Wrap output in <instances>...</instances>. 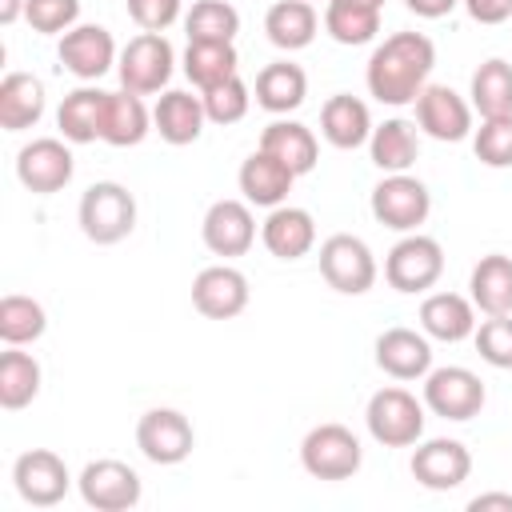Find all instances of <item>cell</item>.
<instances>
[{
	"mask_svg": "<svg viewBox=\"0 0 512 512\" xmlns=\"http://www.w3.org/2000/svg\"><path fill=\"white\" fill-rule=\"evenodd\" d=\"M432 68H436V44L424 32H392L384 44L372 48L364 84L380 104L404 108L416 104V96L428 88Z\"/></svg>",
	"mask_w": 512,
	"mask_h": 512,
	"instance_id": "1",
	"label": "cell"
},
{
	"mask_svg": "<svg viewBox=\"0 0 512 512\" xmlns=\"http://www.w3.org/2000/svg\"><path fill=\"white\" fill-rule=\"evenodd\" d=\"M80 232L92 244H120L136 228V196L116 180H96L80 196Z\"/></svg>",
	"mask_w": 512,
	"mask_h": 512,
	"instance_id": "2",
	"label": "cell"
},
{
	"mask_svg": "<svg viewBox=\"0 0 512 512\" xmlns=\"http://www.w3.org/2000/svg\"><path fill=\"white\" fill-rule=\"evenodd\" d=\"M444 276V248L436 236H424V232H404L388 256H384V280L404 292V296H416V292H428L436 280Z\"/></svg>",
	"mask_w": 512,
	"mask_h": 512,
	"instance_id": "3",
	"label": "cell"
},
{
	"mask_svg": "<svg viewBox=\"0 0 512 512\" xmlns=\"http://www.w3.org/2000/svg\"><path fill=\"white\" fill-rule=\"evenodd\" d=\"M364 424L384 448H412L424 436V404L408 388H380L364 408Z\"/></svg>",
	"mask_w": 512,
	"mask_h": 512,
	"instance_id": "4",
	"label": "cell"
},
{
	"mask_svg": "<svg viewBox=\"0 0 512 512\" xmlns=\"http://www.w3.org/2000/svg\"><path fill=\"white\" fill-rule=\"evenodd\" d=\"M300 464L316 480H348L364 464V448L352 428L344 424H316L300 440Z\"/></svg>",
	"mask_w": 512,
	"mask_h": 512,
	"instance_id": "5",
	"label": "cell"
},
{
	"mask_svg": "<svg viewBox=\"0 0 512 512\" xmlns=\"http://www.w3.org/2000/svg\"><path fill=\"white\" fill-rule=\"evenodd\" d=\"M172 64H176V52L164 40V32H140L120 48L116 76H120V88L136 96H152L172 80Z\"/></svg>",
	"mask_w": 512,
	"mask_h": 512,
	"instance_id": "6",
	"label": "cell"
},
{
	"mask_svg": "<svg viewBox=\"0 0 512 512\" xmlns=\"http://www.w3.org/2000/svg\"><path fill=\"white\" fill-rule=\"evenodd\" d=\"M372 216L392 232H416L432 212V192L424 180L408 172H384V180L372 188Z\"/></svg>",
	"mask_w": 512,
	"mask_h": 512,
	"instance_id": "7",
	"label": "cell"
},
{
	"mask_svg": "<svg viewBox=\"0 0 512 512\" xmlns=\"http://www.w3.org/2000/svg\"><path fill=\"white\" fill-rule=\"evenodd\" d=\"M320 276L340 296H364L376 284V256L360 236L336 232L320 244Z\"/></svg>",
	"mask_w": 512,
	"mask_h": 512,
	"instance_id": "8",
	"label": "cell"
},
{
	"mask_svg": "<svg viewBox=\"0 0 512 512\" xmlns=\"http://www.w3.org/2000/svg\"><path fill=\"white\" fill-rule=\"evenodd\" d=\"M484 400H488L484 380L472 368L444 364L424 376V408L436 412L440 420H472V416H480Z\"/></svg>",
	"mask_w": 512,
	"mask_h": 512,
	"instance_id": "9",
	"label": "cell"
},
{
	"mask_svg": "<svg viewBox=\"0 0 512 512\" xmlns=\"http://www.w3.org/2000/svg\"><path fill=\"white\" fill-rule=\"evenodd\" d=\"M76 488H80V500L96 512H128L140 504V492H144L136 468L112 456L84 464V472L76 476Z\"/></svg>",
	"mask_w": 512,
	"mask_h": 512,
	"instance_id": "10",
	"label": "cell"
},
{
	"mask_svg": "<svg viewBox=\"0 0 512 512\" xmlns=\"http://www.w3.org/2000/svg\"><path fill=\"white\" fill-rule=\"evenodd\" d=\"M136 448L152 464H164V468L168 464H180L196 448L192 420L180 408H148L140 416V424H136Z\"/></svg>",
	"mask_w": 512,
	"mask_h": 512,
	"instance_id": "11",
	"label": "cell"
},
{
	"mask_svg": "<svg viewBox=\"0 0 512 512\" xmlns=\"http://www.w3.org/2000/svg\"><path fill=\"white\" fill-rule=\"evenodd\" d=\"M12 484H16V492H20L24 504H32V508H52V504H60V500L68 496L72 472H68V464H64L52 448H32V452L16 456V464H12Z\"/></svg>",
	"mask_w": 512,
	"mask_h": 512,
	"instance_id": "12",
	"label": "cell"
},
{
	"mask_svg": "<svg viewBox=\"0 0 512 512\" xmlns=\"http://www.w3.org/2000/svg\"><path fill=\"white\" fill-rule=\"evenodd\" d=\"M72 172H76V160H72L68 144L56 140V136L28 140V144L16 152V176H20V184H24L28 192H36V196H52V192L68 188Z\"/></svg>",
	"mask_w": 512,
	"mask_h": 512,
	"instance_id": "13",
	"label": "cell"
},
{
	"mask_svg": "<svg viewBox=\"0 0 512 512\" xmlns=\"http://www.w3.org/2000/svg\"><path fill=\"white\" fill-rule=\"evenodd\" d=\"M56 56H60V64H64L76 80H84V84L100 80V76H104L108 68H116V60H120L116 40H112V32H108L104 24H76V28H68V32L60 36V44H56Z\"/></svg>",
	"mask_w": 512,
	"mask_h": 512,
	"instance_id": "14",
	"label": "cell"
},
{
	"mask_svg": "<svg viewBox=\"0 0 512 512\" xmlns=\"http://www.w3.org/2000/svg\"><path fill=\"white\" fill-rule=\"evenodd\" d=\"M192 308L208 320H232L248 308V276L232 264H208L192 280Z\"/></svg>",
	"mask_w": 512,
	"mask_h": 512,
	"instance_id": "15",
	"label": "cell"
},
{
	"mask_svg": "<svg viewBox=\"0 0 512 512\" xmlns=\"http://www.w3.org/2000/svg\"><path fill=\"white\" fill-rule=\"evenodd\" d=\"M468 472H472V452L460 440L436 436V440L416 444V452H412V476L428 492H452L468 480Z\"/></svg>",
	"mask_w": 512,
	"mask_h": 512,
	"instance_id": "16",
	"label": "cell"
},
{
	"mask_svg": "<svg viewBox=\"0 0 512 512\" xmlns=\"http://www.w3.org/2000/svg\"><path fill=\"white\" fill-rule=\"evenodd\" d=\"M416 124L432 140L456 144V140H464L472 132V104L448 84H428L416 96Z\"/></svg>",
	"mask_w": 512,
	"mask_h": 512,
	"instance_id": "17",
	"label": "cell"
},
{
	"mask_svg": "<svg viewBox=\"0 0 512 512\" xmlns=\"http://www.w3.org/2000/svg\"><path fill=\"white\" fill-rule=\"evenodd\" d=\"M200 236L208 244L212 256H244L256 240V216H252V204L248 200H216L208 212H204V224H200Z\"/></svg>",
	"mask_w": 512,
	"mask_h": 512,
	"instance_id": "18",
	"label": "cell"
},
{
	"mask_svg": "<svg viewBox=\"0 0 512 512\" xmlns=\"http://www.w3.org/2000/svg\"><path fill=\"white\" fill-rule=\"evenodd\" d=\"M376 368L392 380H424L432 372V344L416 328H384L376 336Z\"/></svg>",
	"mask_w": 512,
	"mask_h": 512,
	"instance_id": "19",
	"label": "cell"
},
{
	"mask_svg": "<svg viewBox=\"0 0 512 512\" xmlns=\"http://www.w3.org/2000/svg\"><path fill=\"white\" fill-rule=\"evenodd\" d=\"M208 124V112H204V100L184 92V88H168L156 108H152V128L160 132L164 144L172 148H184V144H196L200 132Z\"/></svg>",
	"mask_w": 512,
	"mask_h": 512,
	"instance_id": "20",
	"label": "cell"
},
{
	"mask_svg": "<svg viewBox=\"0 0 512 512\" xmlns=\"http://www.w3.org/2000/svg\"><path fill=\"white\" fill-rule=\"evenodd\" d=\"M236 180H240V192H244L248 204H256V208H280V204H288V192L296 184V172L284 160H276L272 152L256 148L240 164V176Z\"/></svg>",
	"mask_w": 512,
	"mask_h": 512,
	"instance_id": "21",
	"label": "cell"
},
{
	"mask_svg": "<svg viewBox=\"0 0 512 512\" xmlns=\"http://www.w3.org/2000/svg\"><path fill=\"white\" fill-rule=\"evenodd\" d=\"M260 240L276 260H300L316 244V220L308 208H296V204L268 208V220L260 224Z\"/></svg>",
	"mask_w": 512,
	"mask_h": 512,
	"instance_id": "22",
	"label": "cell"
},
{
	"mask_svg": "<svg viewBox=\"0 0 512 512\" xmlns=\"http://www.w3.org/2000/svg\"><path fill=\"white\" fill-rule=\"evenodd\" d=\"M420 328L432 340L444 344H460L476 332V304L460 292H432L420 304Z\"/></svg>",
	"mask_w": 512,
	"mask_h": 512,
	"instance_id": "23",
	"label": "cell"
},
{
	"mask_svg": "<svg viewBox=\"0 0 512 512\" xmlns=\"http://www.w3.org/2000/svg\"><path fill=\"white\" fill-rule=\"evenodd\" d=\"M372 128H376L372 124V112H368V104L360 96L336 92L320 108V132H324V140L332 148H344V152L348 148H360V144H368Z\"/></svg>",
	"mask_w": 512,
	"mask_h": 512,
	"instance_id": "24",
	"label": "cell"
},
{
	"mask_svg": "<svg viewBox=\"0 0 512 512\" xmlns=\"http://www.w3.org/2000/svg\"><path fill=\"white\" fill-rule=\"evenodd\" d=\"M148 132H152V112H148V104H144L136 92H128V88L108 92L100 140L112 144V148H136Z\"/></svg>",
	"mask_w": 512,
	"mask_h": 512,
	"instance_id": "25",
	"label": "cell"
},
{
	"mask_svg": "<svg viewBox=\"0 0 512 512\" xmlns=\"http://www.w3.org/2000/svg\"><path fill=\"white\" fill-rule=\"evenodd\" d=\"M304 96H308V76H304L300 64L272 60V64L260 68V76H256V104L264 112L288 116V112H296L304 104Z\"/></svg>",
	"mask_w": 512,
	"mask_h": 512,
	"instance_id": "26",
	"label": "cell"
},
{
	"mask_svg": "<svg viewBox=\"0 0 512 512\" xmlns=\"http://www.w3.org/2000/svg\"><path fill=\"white\" fill-rule=\"evenodd\" d=\"M44 104H48L44 84L32 72H8L0 80V128L4 132H24L40 124Z\"/></svg>",
	"mask_w": 512,
	"mask_h": 512,
	"instance_id": "27",
	"label": "cell"
},
{
	"mask_svg": "<svg viewBox=\"0 0 512 512\" xmlns=\"http://www.w3.org/2000/svg\"><path fill=\"white\" fill-rule=\"evenodd\" d=\"M104 100L108 92L92 88V84H80L76 92H68L56 108V124H60V136L68 144H92L100 140V128H104Z\"/></svg>",
	"mask_w": 512,
	"mask_h": 512,
	"instance_id": "28",
	"label": "cell"
},
{
	"mask_svg": "<svg viewBox=\"0 0 512 512\" xmlns=\"http://www.w3.org/2000/svg\"><path fill=\"white\" fill-rule=\"evenodd\" d=\"M468 288H472L468 300L484 316H508L512 312V256H504V252L480 256V264L468 276Z\"/></svg>",
	"mask_w": 512,
	"mask_h": 512,
	"instance_id": "29",
	"label": "cell"
},
{
	"mask_svg": "<svg viewBox=\"0 0 512 512\" xmlns=\"http://www.w3.org/2000/svg\"><path fill=\"white\" fill-rule=\"evenodd\" d=\"M368 152H372V164L380 172H408L416 164V156H420V132H416L412 120L392 116V120L372 128Z\"/></svg>",
	"mask_w": 512,
	"mask_h": 512,
	"instance_id": "30",
	"label": "cell"
},
{
	"mask_svg": "<svg viewBox=\"0 0 512 512\" xmlns=\"http://www.w3.org/2000/svg\"><path fill=\"white\" fill-rule=\"evenodd\" d=\"M260 148L272 152L276 160H284L296 176L312 172L316 168V156H320V144H316V132L300 120H272L264 132H260Z\"/></svg>",
	"mask_w": 512,
	"mask_h": 512,
	"instance_id": "31",
	"label": "cell"
},
{
	"mask_svg": "<svg viewBox=\"0 0 512 512\" xmlns=\"http://www.w3.org/2000/svg\"><path fill=\"white\" fill-rule=\"evenodd\" d=\"M316 28H320V16L308 0H276L264 16V32L276 48L284 52H300L316 40Z\"/></svg>",
	"mask_w": 512,
	"mask_h": 512,
	"instance_id": "32",
	"label": "cell"
},
{
	"mask_svg": "<svg viewBox=\"0 0 512 512\" xmlns=\"http://www.w3.org/2000/svg\"><path fill=\"white\" fill-rule=\"evenodd\" d=\"M236 68H240V56H236L232 40H188V48H184V76L200 92L236 76Z\"/></svg>",
	"mask_w": 512,
	"mask_h": 512,
	"instance_id": "33",
	"label": "cell"
},
{
	"mask_svg": "<svg viewBox=\"0 0 512 512\" xmlns=\"http://www.w3.org/2000/svg\"><path fill=\"white\" fill-rule=\"evenodd\" d=\"M40 364L36 356L20 352L16 344H8V352H0V408L20 412L40 396Z\"/></svg>",
	"mask_w": 512,
	"mask_h": 512,
	"instance_id": "34",
	"label": "cell"
},
{
	"mask_svg": "<svg viewBox=\"0 0 512 512\" xmlns=\"http://www.w3.org/2000/svg\"><path fill=\"white\" fill-rule=\"evenodd\" d=\"M324 32L336 44H344V48L368 44L380 32V8L360 4V0H328V8H324Z\"/></svg>",
	"mask_w": 512,
	"mask_h": 512,
	"instance_id": "35",
	"label": "cell"
},
{
	"mask_svg": "<svg viewBox=\"0 0 512 512\" xmlns=\"http://www.w3.org/2000/svg\"><path fill=\"white\" fill-rule=\"evenodd\" d=\"M468 96H472V108L480 116H508L512 112V64L500 60V56L484 60L472 72Z\"/></svg>",
	"mask_w": 512,
	"mask_h": 512,
	"instance_id": "36",
	"label": "cell"
},
{
	"mask_svg": "<svg viewBox=\"0 0 512 512\" xmlns=\"http://www.w3.org/2000/svg\"><path fill=\"white\" fill-rule=\"evenodd\" d=\"M44 328H48V312H44L40 300L20 296V292L0 300V340L4 344H16V348L36 344L44 336Z\"/></svg>",
	"mask_w": 512,
	"mask_h": 512,
	"instance_id": "37",
	"label": "cell"
},
{
	"mask_svg": "<svg viewBox=\"0 0 512 512\" xmlns=\"http://www.w3.org/2000/svg\"><path fill=\"white\" fill-rule=\"evenodd\" d=\"M184 32L188 40H236L240 12L228 0H196L184 12Z\"/></svg>",
	"mask_w": 512,
	"mask_h": 512,
	"instance_id": "38",
	"label": "cell"
},
{
	"mask_svg": "<svg viewBox=\"0 0 512 512\" xmlns=\"http://www.w3.org/2000/svg\"><path fill=\"white\" fill-rule=\"evenodd\" d=\"M472 152L484 168H512V112L508 116H484L472 132Z\"/></svg>",
	"mask_w": 512,
	"mask_h": 512,
	"instance_id": "39",
	"label": "cell"
},
{
	"mask_svg": "<svg viewBox=\"0 0 512 512\" xmlns=\"http://www.w3.org/2000/svg\"><path fill=\"white\" fill-rule=\"evenodd\" d=\"M200 100H204V112H208V124H240L244 116H248V104H252V96H248V84L240 80V72L236 76H228L224 84H216V88H208V92H200Z\"/></svg>",
	"mask_w": 512,
	"mask_h": 512,
	"instance_id": "40",
	"label": "cell"
},
{
	"mask_svg": "<svg viewBox=\"0 0 512 512\" xmlns=\"http://www.w3.org/2000/svg\"><path fill=\"white\" fill-rule=\"evenodd\" d=\"M24 20L32 24V32L64 36L68 28L80 24V0H28Z\"/></svg>",
	"mask_w": 512,
	"mask_h": 512,
	"instance_id": "41",
	"label": "cell"
},
{
	"mask_svg": "<svg viewBox=\"0 0 512 512\" xmlns=\"http://www.w3.org/2000/svg\"><path fill=\"white\" fill-rule=\"evenodd\" d=\"M472 340H476V352H480L484 364H492V368H512V312H508V316H488V320L472 332Z\"/></svg>",
	"mask_w": 512,
	"mask_h": 512,
	"instance_id": "42",
	"label": "cell"
},
{
	"mask_svg": "<svg viewBox=\"0 0 512 512\" xmlns=\"http://www.w3.org/2000/svg\"><path fill=\"white\" fill-rule=\"evenodd\" d=\"M128 16L144 32H164L168 24L180 20V0H128Z\"/></svg>",
	"mask_w": 512,
	"mask_h": 512,
	"instance_id": "43",
	"label": "cell"
},
{
	"mask_svg": "<svg viewBox=\"0 0 512 512\" xmlns=\"http://www.w3.org/2000/svg\"><path fill=\"white\" fill-rule=\"evenodd\" d=\"M476 24H504L512 16V0H460Z\"/></svg>",
	"mask_w": 512,
	"mask_h": 512,
	"instance_id": "44",
	"label": "cell"
},
{
	"mask_svg": "<svg viewBox=\"0 0 512 512\" xmlns=\"http://www.w3.org/2000/svg\"><path fill=\"white\" fill-rule=\"evenodd\" d=\"M408 4V12H416V16H424V20H440V16H448L460 0H404Z\"/></svg>",
	"mask_w": 512,
	"mask_h": 512,
	"instance_id": "45",
	"label": "cell"
},
{
	"mask_svg": "<svg viewBox=\"0 0 512 512\" xmlns=\"http://www.w3.org/2000/svg\"><path fill=\"white\" fill-rule=\"evenodd\" d=\"M492 508L512 512V492H480L468 500V512H492Z\"/></svg>",
	"mask_w": 512,
	"mask_h": 512,
	"instance_id": "46",
	"label": "cell"
},
{
	"mask_svg": "<svg viewBox=\"0 0 512 512\" xmlns=\"http://www.w3.org/2000/svg\"><path fill=\"white\" fill-rule=\"evenodd\" d=\"M24 8H28V0H0V24H4V28L16 24V20L24 16Z\"/></svg>",
	"mask_w": 512,
	"mask_h": 512,
	"instance_id": "47",
	"label": "cell"
},
{
	"mask_svg": "<svg viewBox=\"0 0 512 512\" xmlns=\"http://www.w3.org/2000/svg\"><path fill=\"white\" fill-rule=\"evenodd\" d=\"M360 4H372V8H384V0H360Z\"/></svg>",
	"mask_w": 512,
	"mask_h": 512,
	"instance_id": "48",
	"label": "cell"
},
{
	"mask_svg": "<svg viewBox=\"0 0 512 512\" xmlns=\"http://www.w3.org/2000/svg\"><path fill=\"white\" fill-rule=\"evenodd\" d=\"M308 4H312V0H308Z\"/></svg>",
	"mask_w": 512,
	"mask_h": 512,
	"instance_id": "49",
	"label": "cell"
}]
</instances>
